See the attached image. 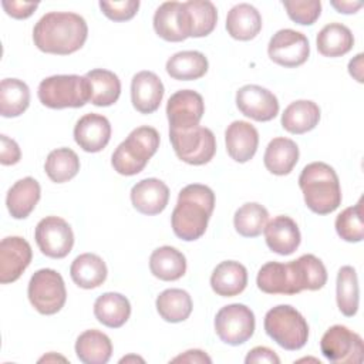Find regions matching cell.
Instances as JSON below:
<instances>
[{
	"label": "cell",
	"mask_w": 364,
	"mask_h": 364,
	"mask_svg": "<svg viewBox=\"0 0 364 364\" xmlns=\"http://www.w3.org/2000/svg\"><path fill=\"white\" fill-rule=\"evenodd\" d=\"M87 36V21L71 11H50L33 28L34 46L47 54H73L84 46Z\"/></svg>",
	"instance_id": "cell-1"
},
{
	"label": "cell",
	"mask_w": 364,
	"mask_h": 364,
	"mask_svg": "<svg viewBox=\"0 0 364 364\" xmlns=\"http://www.w3.org/2000/svg\"><path fill=\"white\" fill-rule=\"evenodd\" d=\"M213 208L215 193L209 186L200 183L186 185L179 192L171 216L173 233L185 242L199 239L206 232Z\"/></svg>",
	"instance_id": "cell-2"
},
{
	"label": "cell",
	"mask_w": 364,
	"mask_h": 364,
	"mask_svg": "<svg viewBox=\"0 0 364 364\" xmlns=\"http://www.w3.org/2000/svg\"><path fill=\"white\" fill-rule=\"evenodd\" d=\"M306 206L317 215H328L341 205V188L336 171L324 162L306 165L299 176Z\"/></svg>",
	"instance_id": "cell-3"
},
{
	"label": "cell",
	"mask_w": 364,
	"mask_h": 364,
	"mask_svg": "<svg viewBox=\"0 0 364 364\" xmlns=\"http://www.w3.org/2000/svg\"><path fill=\"white\" fill-rule=\"evenodd\" d=\"M159 148V134L155 128L142 125L129 132L111 156L112 168L125 176L139 173Z\"/></svg>",
	"instance_id": "cell-4"
},
{
	"label": "cell",
	"mask_w": 364,
	"mask_h": 364,
	"mask_svg": "<svg viewBox=\"0 0 364 364\" xmlns=\"http://www.w3.org/2000/svg\"><path fill=\"white\" fill-rule=\"evenodd\" d=\"M37 94L40 102L48 108H80L91 100V87L85 75L58 74L44 78Z\"/></svg>",
	"instance_id": "cell-5"
},
{
	"label": "cell",
	"mask_w": 364,
	"mask_h": 364,
	"mask_svg": "<svg viewBox=\"0 0 364 364\" xmlns=\"http://www.w3.org/2000/svg\"><path fill=\"white\" fill-rule=\"evenodd\" d=\"M264 331L282 348L300 350L309 338V324L299 310L289 304H279L264 316Z\"/></svg>",
	"instance_id": "cell-6"
},
{
	"label": "cell",
	"mask_w": 364,
	"mask_h": 364,
	"mask_svg": "<svg viewBox=\"0 0 364 364\" xmlns=\"http://www.w3.org/2000/svg\"><path fill=\"white\" fill-rule=\"evenodd\" d=\"M169 139L176 156L189 165H205L216 152L215 134L206 127L189 129L169 128Z\"/></svg>",
	"instance_id": "cell-7"
},
{
	"label": "cell",
	"mask_w": 364,
	"mask_h": 364,
	"mask_svg": "<svg viewBox=\"0 0 364 364\" xmlns=\"http://www.w3.org/2000/svg\"><path fill=\"white\" fill-rule=\"evenodd\" d=\"M27 296L40 314L51 316L58 313L67 299L63 276L54 269L37 270L28 282Z\"/></svg>",
	"instance_id": "cell-8"
},
{
	"label": "cell",
	"mask_w": 364,
	"mask_h": 364,
	"mask_svg": "<svg viewBox=\"0 0 364 364\" xmlns=\"http://www.w3.org/2000/svg\"><path fill=\"white\" fill-rule=\"evenodd\" d=\"M215 331L218 337L229 344L239 346L246 343L255 333V314L240 303H233L222 307L215 317Z\"/></svg>",
	"instance_id": "cell-9"
},
{
	"label": "cell",
	"mask_w": 364,
	"mask_h": 364,
	"mask_svg": "<svg viewBox=\"0 0 364 364\" xmlns=\"http://www.w3.org/2000/svg\"><path fill=\"white\" fill-rule=\"evenodd\" d=\"M320 350L331 363L360 364L364 360L363 338L341 324L331 326L323 334Z\"/></svg>",
	"instance_id": "cell-10"
},
{
	"label": "cell",
	"mask_w": 364,
	"mask_h": 364,
	"mask_svg": "<svg viewBox=\"0 0 364 364\" xmlns=\"http://www.w3.org/2000/svg\"><path fill=\"white\" fill-rule=\"evenodd\" d=\"M36 243L43 255L53 259L65 257L74 246V233L71 226L58 216H46L34 232Z\"/></svg>",
	"instance_id": "cell-11"
},
{
	"label": "cell",
	"mask_w": 364,
	"mask_h": 364,
	"mask_svg": "<svg viewBox=\"0 0 364 364\" xmlns=\"http://www.w3.org/2000/svg\"><path fill=\"white\" fill-rule=\"evenodd\" d=\"M267 54L273 63L293 68L307 61L310 55V44L303 33L291 28H282L270 38Z\"/></svg>",
	"instance_id": "cell-12"
},
{
	"label": "cell",
	"mask_w": 364,
	"mask_h": 364,
	"mask_svg": "<svg viewBox=\"0 0 364 364\" xmlns=\"http://www.w3.org/2000/svg\"><path fill=\"white\" fill-rule=\"evenodd\" d=\"M205 114V102L199 92L193 90H179L172 94L166 104L169 128L189 129L199 125Z\"/></svg>",
	"instance_id": "cell-13"
},
{
	"label": "cell",
	"mask_w": 364,
	"mask_h": 364,
	"mask_svg": "<svg viewBox=\"0 0 364 364\" xmlns=\"http://www.w3.org/2000/svg\"><path fill=\"white\" fill-rule=\"evenodd\" d=\"M236 105L245 117L259 122H267L279 114L276 95L256 84L243 85L236 91Z\"/></svg>",
	"instance_id": "cell-14"
},
{
	"label": "cell",
	"mask_w": 364,
	"mask_h": 364,
	"mask_svg": "<svg viewBox=\"0 0 364 364\" xmlns=\"http://www.w3.org/2000/svg\"><path fill=\"white\" fill-rule=\"evenodd\" d=\"M154 30L161 38L172 43L191 37V23L185 3H162L154 14Z\"/></svg>",
	"instance_id": "cell-15"
},
{
	"label": "cell",
	"mask_w": 364,
	"mask_h": 364,
	"mask_svg": "<svg viewBox=\"0 0 364 364\" xmlns=\"http://www.w3.org/2000/svg\"><path fill=\"white\" fill-rule=\"evenodd\" d=\"M33 257L30 243L20 236H7L0 243V283L16 282Z\"/></svg>",
	"instance_id": "cell-16"
},
{
	"label": "cell",
	"mask_w": 364,
	"mask_h": 364,
	"mask_svg": "<svg viewBox=\"0 0 364 364\" xmlns=\"http://www.w3.org/2000/svg\"><path fill=\"white\" fill-rule=\"evenodd\" d=\"M111 138V124L107 117L100 114L82 115L74 127V139L85 152L102 151Z\"/></svg>",
	"instance_id": "cell-17"
},
{
	"label": "cell",
	"mask_w": 364,
	"mask_h": 364,
	"mask_svg": "<svg viewBox=\"0 0 364 364\" xmlns=\"http://www.w3.org/2000/svg\"><path fill=\"white\" fill-rule=\"evenodd\" d=\"M256 283L267 294H297L301 291L297 284L293 262H267L260 267Z\"/></svg>",
	"instance_id": "cell-18"
},
{
	"label": "cell",
	"mask_w": 364,
	"mask_h": 364,
	"mask_svg": "<svg viewBox=\"0 0 364 364\" xmlns=\"http://www.w3.org/2000/svg\"><path fill=\"white\" fill-rule=\"evenodd\" d=\"M164 84L152 71H139L131 81V101L141 114L155 112L164 98Z\"/></svg>",
	"instance_id": "cell-19"
},
{
	"label": "cell",
	"mask_w": 364,
	"mask_h": 364,
	"mask_svg": "<svg viewBox=\"0 0 364 364\" xmlns=\"http://www.w3.org/2000/svg\"><path fill=\"white\" fill-rule=\"evenodd\" d=\"M169 200V188L156 178H146L136 182L131 189L132 206L142 215L154 216L161 213Z\"/></svg>",
	"instance_id": "cell-20"
},
{
	"label": "cell",
	"mask_w": 364,
	"mask_h": 364,
	"mask_svg": "<svg viewBox=\"0 0 364 364\" xmlns=\"http://www.w3.org/2000/svg\"><path fill=\"white\" fill-rule=\"evenodd\" d=\"M225 144L229 156L239 164H245L257 151L259 132L247 121H233L225 131Z\"/></svg>",
	"instance_id": "cell-21"
},
{
	"label": "cell",
	"mask_w": 364,
	"mask_h": 364,
	"mask_svg": "<svg viewBox=\"0 0 364 364\" xmlns=\"http://www.w3.org/2000/svg\"><path fill=\"white\" fill-rule=\"evenodd\" d=\"M263 232L267 247L282 256L291 255L301 240L297 223L286 215H279L269 220Z\"/></svg>",
	"instance_id": "cell-22"
},
{
	"label": "cell",
	"mask_w": 364,
	"mask_h": 364,
	"mask_svg": "<svg viewBox=\"0 0 364 364\" xmlns=\"http://www.w3.org/2000/svg\"><path fill=\"white\" fill-rule=\"evenodd\" d=\"M247 284L246 267L235 260L220 262L212 272L210 287L222 297H233L240 294Z\"/></svg>",
	"instance_id": "cell-23"
},
{
	"label": "cell",
	"mask_w": 364,
	"mask_h": 364,
	"mask_svg": "<svg viewBox=\"0 0 364 364\" xmlns=\"http://www.w3.org/2000/svg\"><path fill=\"white\" fill-rule=\"evenodd\" d=\"M41 196L40 183L31 178L26 176L18 179L7 192L6 205L9 213L14 219H26L36 208Z\"/></svg>",
	"instance_id": "cell-24"
},
{
	"label": "cell",
	"mask_w": 364,
	"mask_h": 364,
	"mask_svg": "<svg viewBox=\"0 0 364 364\" xmlns=\"http://www.w3.org/2000/svg\"><path fill=\"white\" fill-rule=\"evenodd\" d=\"M226 30L232 38L249 41L262 30V16L252 4H236L228 13Z\"/></svg>",
	"instance_id": "cell-25"
},
{
	"label": "cell",
	"mask_w": 364,
	"mask_h": 364,
	"mask_svg": "<svg viewBox=\"0 0 364 364\" xmlns=\"http://www.w3.org/2000/svg\"><path fill=\"white\" fill-rule=\"evenodd\" d=\"M299 161L297 144L284 136L273 138L266 146L263 162L266 169L273 175H287L293 171Z\"/></svg>",
	"instance_id": "cell-26"
},
{
	"label": "cell",
	"mask_w": 364,
	"mask_h": 364,
	"mask_svg": "<svg viewBox=\"0 0 364 364\" xmlns=\"http://www.w3.org/2000/svg\"><path fill=\"white\" fill-rule=\"evenodd\" d=\"M94 316L101 324L109 328H119L131 316L129 300L121 293L107 291L97 297L94 303Z\"/></svg>",
	"instance_id": "cell-27"
},
{
	"label": "cell",
	"mask_w": 364,
	"mask_h": 364,
	"mask_svg": "<svg viewBox=\"0 0 364 364\" xmlns=\"http://www.w3.org/2000/svg\"><path fill=\"white\" fill-rule=\"evenodd\" d=\"M320 121V108L310 100H297L289 104L282 114V127L290 134H306Z\"/></svg>",
	"instance_id": "cell-28"
},
{
	"label": "cell",
	"mask_w": 364,
	"mask_h": 364,
	"mask_svg": "<svg viewBox=\"0 0 364 364\" xmlns=\"http://www.w3.org/2000/svg\"><path fill=\"white\" fill-rule=\"evenodd\" d=\"M75 354L84 364H105L112 354V343L98 330H85L75 341Z\"/></svg>",
	"instance_id": "cell-29"
},
{
	"label": "cell",
	"mask_w": 364,
	"mask_h": 364,
	"mask_svg": "<svg viewBox=\"0 0 364 364\" xmlns=\"http://www.w3.org/2000/svg\"><path fill=\"white\" fill-rule=\"evenodd\" d=\"M151 273L164 282L181 279L186 272V259L182 252L172 246H161L151 253Z\"/></svg>",
	"instance_id": "cell-30"
},
{
	"label": "cell",
	"mask_w": 364,
	"mask_h": 364,
	"mask_svg": "<svg viewBox=\"0 0 364 364\" xmlns=\"http://www.w3.org/2000/svg\"><path fill=\"white\" fill-rule=\"evenodd\" d=\"M107 264L95 253H82L74 259L70 267L73 282L81 289H95L107 279Z\"/></svg>",
	"instance_id": "cell-31"
},
{
	"label": "cell",
	"mask_w": 364,
	"mask_h": 364,
	"mask_svg": "<svg viewBox=\"0 0 364 364\" xmlns=\"http://www.w3.org/2000/svg\"><path fill=\"white\" fill-rule=\"evenodd\" d=\"M208 58L203 53L188 50L175 53L166 61V73L173 80L181 81H191L203 77L208 73Z\"/></svg>",
	"instance_id": "cell-32"
},
{
	"label": "cell",
	"mask_w": 364,
	"mask_h": 364,
	"mask_svg": "<svg viewBox=\"0 0 364 364\" xmlns=\"http://www.w3.org/2000/svg\"><path fill=\"white\" fill-rule=\"evenodd\" d=\"M91 87V104L97 107H109L115 104L121 94V81L118 75L105 68H95L85 74Z\"/></svg>",
	"instance_id": "cell-33"
},
{
	"label": "cell",
	"mask_w": 364,
	"mask_h": 364,
	"mask_svg": "<svg viewBox=\"0 0 364 364\" xmlns=\"http://www.w3.org/2000/svg\"><path fill=\"white\" fill-rule=\"evenodd\" d=\"M317 50L324 57H341L354 46L351 30L341 23L326 24L316 38Z\"/></svg>",
	"instance_id": "cell-34"
},
{
	"label": "cell",
	"mask_w": 364,
	"mask_h": 364,
	"mask_svg": "<svg viewBox=\"0 0 364 364\" xmlns=\"http://www.w3.org/2000/svg\"><path fill=\"white\" fill-rule=\"evenodd\" d=\"M30 105L28 85L18 78H4L0 84V114L4 118L21 115Z\"/></svg>",
	"instance_id": "cell-35"
},
{
	"label": "cell",
	"mask_w": 364,
	"mask_h": 364,
	"mask_svg": "<svg viewBox=\"0 0 364 364\" xmlns=\"http://www.w3.org/2000/svg\"><path fill=\"white\" fill-rule=\"evenodd\" d=\"M156 311L168 323L185 321L192 313V299L182 289H166L156 297Z\"/></svg>",
	"instance_id": "cell-36"
},
{
	"label": "cell",
	"mask_w": 364,
	"mask_h": 364,
	"mask_svg": "<svg viewBox=\"0 0 364 364\" xmlns=\"http://www.w3.org/2000/svg\"><path fill=\"white\" fill-rule=\"evenodd\" d=\"M47 176L55 183H64L73 179L80 171V158L70 148L53 149L44 162Z\"/></svg>",
	"instance_id": "cell-37"
},
{
	"label": "cell",
	"mask_w": 364,
	"mask_h": 364,
	"mask_svg": "<svg viewBox=\"0 0 364 364\" xmlns=\"http://www.w3.org/2000/svg\"><path fill=\"white\" fill-rule=\"evenodd\" d=\"M269 222L267 209L257 202H247L242 205L233 216L236 232L243 237L259 236Z\"/></svg>",
	"instance_id": "cell-38"
},
{
	"label": "cell",
	"mask_w": 364,
	"mask_h": 364,
	"mask_svg": "<svg viewBox=\"0 0 364 364\" xmlns=\"http://www.w3.org/2000/svg\"><path fill=\"white\" fill-rule=\"evenodd\" d=\"M358 277L353 266H343L337 273V306L346 317L355 316L358 310Z\"/></svg>",
	"instance_id": "cell-39"
},
{
	"label": "cell",
	"mask_w": 364,
	"mask_h": 364,
	"mask_svg": "<svg viewBox=\"0 0 364 364\" xmlns=\"http://www.w3.org/2000/svg\"><path fill=\"white\" fill-rule=\"evenodd\" d=\"M296 279L300 290H320L327 282V270L323 262L314 255H303L293 260Z\"/></svg>",
	"instance_id": "cell-40"
},
{
	"label": "cell",
	"mask_w": 364,
	"mask_h": 364,
	"mask_svg": "<svg viewBox=\"0 0 364 364\" xmlns=\"http://www.w3.org/2000/svg\"><path fill=\"white\" fill-rule=\"evenodd\" d=\"M185 7L189 14L191 37H206L215 30L218 21V10L212 1L189 0L185 1Z\"/></svg>",
	"instance_id": "cell-41"
},
{
	"label": "cell",
	"mask_w": 364,
	"mask_h": 364,
	"mask_svg": "<svg viewBox=\"0 0 364 364\" xmlns=\"http://www.w3.org/2000/svg\"><path fill=\"white\" fill-rule=\"evenodd\" d=\"M361 203H363V199H360L354 206L346 208L336 218V232L346 242L357 243L364 239V222H363Z\"/></svg>",
	"instance_id": "cell-42"
},
{
	"label": "cell",
	"mask_w": 364,
	"mask_h": 364,
	"mask_svg": "<svg viewBox=\"0 0 364 364\" xmlns=\"http://www.w3.org/2000/svg\"><path fill=\"white\" fill-rule=\"evenodd\" d=\"M283 6L290 20L301 26H311L320 17V0H283Z\"/></svg>",
	"instance_id": "cell-43"
},
{
	"label": "cell",
	"mask_w": 364,
	"mask_h": 364,
	"mask_svg": "<svg viewBox=\"0 0 364 364\" xmlns=\"http://www.w3.org/2000/svg\"><path fill=\"white\" fill-rule=\"evenodd\" d=\"M101 11L114 21H127L131 20L138 9V0H122V1H100Z\"/></svg>",
	"instance_id": "cell-44"
},
{
	"label": "cell",
	"mask_w": 364,
	"mask_h": 364,
	"mask_svg": "<svg viewBox=\"0 0 364 364\" xmlns=\"http://www.w3.org/2000/svg\"><path fill=\"white\" fill-rule=\"evenodd\" d=\"M3 9L9 16L13 18H27L30 17L34 10L38 7V3H28V1H16V0H3Z\"/></svg>",
	"instance_id": "cell-45"
},
{
	"label": "cell",
	"mask_w": 364,
	"mask_h": 364,
	"mask_svg": "<svg viewBox=\"0 0 364 364\" xmlns=\"http://www.w3.org/2000/svg\"><path fill=\"white\" fill-rule=\"evenodd\" d=\"M1 148H0V162L3 165H14L21 158V151L17 145V142L7 135H1Z\"/></svg>",
	"instance_id": "cell-46"
},
{
	"label": "cell",
	"mask_w": 364,
	"mask_h": 364,
	"mask_svg": "<svg viewBox=\"0 0 364 364\" xmlns=\"http://www.w3.org/2000/svg\"><path fill=\"white\" fill-rule=\"evenodd\" d=\"M245 363L246 364H253V363H267V364H280V358L279 355L267 348V347H263V346H259V347H255L252 348L246 358H245Z\"/></svg>",
	"instance_id": "cell-47"
},
{
	"label": "cell",
	"mask_w": 364,
	"mask_h": 364,
	"mask_svg": "<svg viewBox=\"0 0 364 364\" xmlns=\"http://www.w3.org/2000/svg\"><path fill=\"white\" fill-rule=\"evenodd\" d=\"M172 363H193V364H210L212 358L202 350H188L183 354L172 358Z\"/></svg>",
	"instance_id": "cell-48"
},
{
	"label": "cell",
	"mask_w": 364,
	"mask_h": 364,
	"mask_svg": "<svg viewBox=\"0 0 364 364\" xmlns=\"http://www.w3.org/2000/svg\"><path fill=\"white\" fill-rule=\"evenodd\" d=\"M330 4L338 11V13H343V14H353L355 13L358 9H361L363 3L361 1H347V0H333L330 1Z\"/></svg>",
	"instance_id": "cell-49"
},
{
	"label": "cell",
	"mask_w": 364,
	"mask_h": 364,
	"mask_svg": "<svg viewBox=\"0 0 364 364\" xmlns=\"http://www.w3.org/2000/svg\"><path fill=\"white\" fill-rule=\"evenodd\" d=\"M363 54H357L353 60L348 63V73L351 77H354L358 82H363Z\"/></svg>",
	"instance_id": "cell-50"
},
{
	"label": "cell",
	"mask_w": 364,
	"mask_h": 364,
	"mask_svg": "<svg viewBox=\"0 0 364 364\" xmlns=\"http://www.w3.org/2000/svg\"><path fill=\"white\" fill-rule=\"evenodd\" d=\"M129 360H138V361H144L142 358H139V357H135V355H129V357H124V358H121L119 360V363H127V361H129Z\"/></svg>",
	"instance_id": "cell-51"
}]
</instances>
